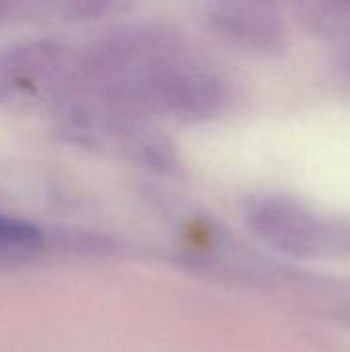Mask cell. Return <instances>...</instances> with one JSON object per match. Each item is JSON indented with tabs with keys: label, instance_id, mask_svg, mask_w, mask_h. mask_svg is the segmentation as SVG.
Instances as JSON below:
<instances>
[{
	"label": "cell",
	"instance_id": "6da1fadb",
	"mask_svg": "<svg viewBox=\"0 0 350 352\" xmlns=\"http://www.w3.org/2000/svg\"><path fill=\"white\" fill-rule=\"evenodd\" d=\"M93 68L118 95L179 118H217L237 97L231 78L165 33L120 35L97 52Z\"/></svg>",
	"mask_w": 350,
	"mask_h": 352
},
{
	"label": "cell",
	"instance_id": "7a4b0ae2",
	"mask_svg": "<svg viewBox=\"0 0 350 352\" xmlns=\"http://www.w3.org/2000/svg\"><path fill=\"white\" fill-rule=\"evenodd\" d=\"M243 219L266 245L293 258L350 254V221L318 217L293 198L248 196Z\"/></svg>",
	"mask_w": 350,
	"mask_h": 352
},
{
	"label": "cell",
	"instance_id": "3957f363",
	"mask_svg": "<svg viewBox=\"0 0 350 352\" xmlns=\"http://www.w3.org/2000/svg\"><path fill=\"white\" fill-rule=\"evenodd\" d=\"M66 56L54 43H25L0 54V99L29 101L52 93L64 74Z\"/></svg>",
	"mask_w": 350,
	"mask_h": 352
},
{
	"label": "cell",
	"instance_id": "277c9868",
	"mask_svg": "<svg viewBox=\"0 0 350 352\" xmlns=\"http://www.w3.org/2000/svg\"><path fill=\"white\" fill-rule=\"evenodd\" d=\"M208 25L225 41L252 52L274 54L287 45V27L283 19L266 4H215L208 10Z\"/></svg>",
	"mask_w": 350,
	"mask_h": 352
},
{
	"label": "cell",
	"instance_id": "5b68a950",
	"mask_svg": "<svg viewBox=\"0 0 350 352\" xmlns=\"http://www.w3.org/2000/svg\"><path fill=\"white\" fill-rule=\"evenodd\" d=\"M41 245L43 233L37 225L19 217L0 214V256L31 254Z\"/></svg>",
	"mask_w": 350,
	"mask_h": 352
},
{
	"label": "cell",
	"instance_id": "8992f818",
	"mask_svg": "<svg viewBox=\"0 0 350 352\" xmlns=\"http://www.w3.org/2000/svg\"><path fill=\"white\" fill-rule=\"evenodd\" d=\"M344 70L349 72V76H350V52H349V56H347V60H344Z\"/></svg>",
	"mask_w": 350,
	"mask_h": 352
}]
</instances>
